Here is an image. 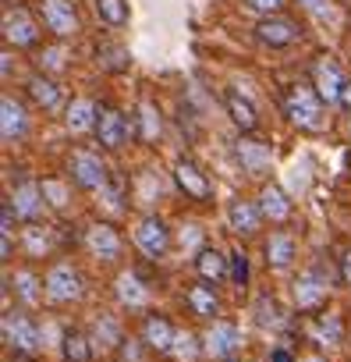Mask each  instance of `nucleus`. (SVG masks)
I'll return each instance as SVG.
<instances>
[{
	"instance_id": "f257e3e1",
	"label": "nucleus",
	"mask_w": 351,
	"mask_h": 362,
	"mask_svg": "<svg viewBox=\"0 0 351 362\" xmlns=\"http://www.w3.org/2000/svg\"><path fill=\"white\" fill-rule=\"evenodd\" d=\"M280 107H284V117L298 128V132H323L326 128V117H323V100L312 86L305 82H291L280 96Z\"/></svg>"
},
{
	"instance_id": "f03ea898",
	"label": "nucleus",
	"mask_w": 351,
	"mask_h": 362,
	"mask_svg": "<svg viewBox=\"0 0 351 362\" xmlns=\"http://www.w3.org/2000/svg\"><path fill=\"white\" fill-rule=\"evenodd\" d=\"M43 291H47V298L57 302V305L78 302V298H82V274H78V267H71V263H54V267L47 270V277H43Z\"/></svg>"
},
{
	"instance_id": "7ed1b4c3",
	"label": "nucleus",
	"mask_w": 351,
	"mask_h": 362,
	"mask_svg": "<svg viewBox=\"0 0 351 362\" xmlns=\"http://www.w3.org/2000/svg\"><path fill=\"white\" fill-rule=\"evenodd\" d=\"M4 344L15 355H36L40 351V327L32 323L29 313L15 309V313L4 316Z\"/></svg>"
},
{
	"instance_id": "20e7f679",
	"label": "nucleus",
	"mask_w": 351,
	"mask_h": 362,
	"mask_svg": "<svg viewBox=\"0 0 351 362\" xmlns=\"http://www.w3.org/2000/svg\"><path fill=\"white\" fill-rule=\"evenodd\" d=\"M174 181H178V189H182L192 203H210V199H213V181H210V174H206L196 160H189V156H182L178 163H174Z\"/></svg>"
},
{
	"instance_id": "39448f33",
	"label": "nucleus",
	"mask_w": 351,
	"mask_h": 362,
	"mask_svg": "<svg viewBox=\"0 0 351 362\" xmlns=\"http://www.w3.org/2000/svg\"><path fill=\"white\" fill-rule=\"evenodd\" d=\"M68 174H71V181H75L82 192H96V189L107 185V163H103L100 153H89V149H78L71 156Z\"/></svg>"
},
{
	"instance_id": "423d86ee",
	"label": "nucleus",
	"mask_w": 351,
	"mask_h": 362,
	"mask_svg": "<svg viewBox=\"0 0 351 362\" xmlns=\"http://www.w3.org/2000/svg\"><path fill=\"white\" fill-rule=\"evenodd\" d=\"M312 89L319 93V100L323 103H337L340 100V93H344V86H347V78H344V71H340V64L333 61V57H316L312 61Z\"/></svg>"
},
{
	"instance_id": "0eeeda50",
	"label": "nucleus",
	"mask_w": 351,
	"mask_h": 362,
	"mask_svg": "<svg viewBox=\"0 0 351 362\" xmlns=\"http://www.w3.org/2000/svg\"><path fill=\"white\" fill-rule=\"evenodd\" d=\"M128 135H131V121H128V114L124 110H117V107H100V117H96V142L103 146V149H121L124 142H128Z\"/></svg>"
},
{
	"instance_id": "6e6552de",
	"label": "nucleus",
	"mask_w": 351,
	"mask_h": 362,
	"mask_svg": "<svg viewBox=\"0 0 351 362\" xmlns=\"http://www.w3.org/2000/svg\"><path fill=\"white\" fill-rule=\"evenodd\" d=\"M40 15L57 40H71L78 33V11L71 0H40Z\"/></svg>"
},
{
	"instance_id": "1a4fd4ad",
	"label": "nucleus",
	"mask_w": 351,
	"mask_h": 362,
	"mask_svg": "<svg viewBox=\"0 0 351 362\" xmlns=\"http://www.w3.org/2000/svg\"><path fill=\"white\" fill-rule=\"evenodd\" d=\"M135 245H138L142 256L163 259L167 249H170V231H167V224H163L160 217H142V221L135 224Z\"/></svg>"
},
{
	"instance_id": "9d476101",
	"label": "nucleus",
	"mask_w": 351,
	"mask_h": 362,
	"mask_svg": "<svg viewBox=\"0 0 351 362\" xmlns=\"http://www.w3.org/2000/svg\"><path fill=\"white\" fill-rule=\"evenodd\" d=\"M238 348H242V334H238L234 323H227V320L210 323V330H206V337H203V351H206V355L227 362V358H238Z\"/></svg>"
},
{
	"instance_id": "9b49d317",
	"label": "nucleus",
	"mask_w": 351,
	"mask_h": 362,
	"mask_svg": "<svg viewBox=\"0 0 351 362\" xmlns=\"http://www.w3.org/2000/svg\"><path fill=\"white\" fill-rule=\"evenodd\" d=\"M138 330H142V344L156 355H170L174 344H178V334H174V327L163 313H145Z\"/></svg>"
},
{
	"instance_id": "f8f14e48",
	"label": "nucleus",
	"mask_w": 351,
	"mask_h": 362,
	"mask_svg": "<svg viewBox=\"0 0 351 362\" xmlns=\"http://www.w3.org/2000/svg\"><path fill=\"white\" fill-rule=\"evenodd\" d=\"M43 203H47V192H43L40 181H32V177L18 181L15 192H11V206H15V214H18L22 221H29V224H36V221L43 217Z\"/></svg>"
},
{
	"instance_id": "ddd939ff",
	"label": "nucleus",
	"mask_w": 351,
	"mask_h": 362,
	"mask_svg": "<svg viewBox=\"0 0 351 362\" xmlns=\"http://www.w3.org/2000/svg\"><path fill=\"white\" fill-rule=\"evenodd\" d=\"M256 40H259L263 47H273V50H280V47H291V43H298V40H302V29H298V22L273 15V18H263V22L256 25Z\"/></svg>"
},
{
	"instance_id": "4468645a",
	"label": "nucleus",
	"mask_w": 351,
	"mask_h": 362,
	"mask_svg": "<svg viewBox=\"0 0 351 362\" xmlns=\"http://www.w3.org/2000/svg\"><path fill=\"white\" fill-rule=\"evenodd\" d=\"M85 245H89V252L96 256V259H103V263H114L117 256H121V231L114 228V224H107V221H96L89 231H85Z\"/></svg>"
},
{
	"instance_id": "2eb2a0df",
	"label": "nucleus",
	"mask_w": 351,
	"mask_h": 362,
	"mask_svg": "<svg viewBox=\"0 0 351 362\" xmlns=\"http://www.w3.org/2000/svg\"><path fill=\"white\" fill-rule=\"evenodd\" d=\"M185 305H189V313H192V316H199V320H206V323H217V316H220L217 288H213V284H206V281L189 284V291H185Z\"/></svg>"
},
{
	"instance_id": "dca6fc26",
	"label": "nucleus",
	"mask_w": 351,
	"mask_h": 362,
	"mask_svg": "<svg viewBox=\"0 0 351 362\" xmlns=\"http://www.w3.org/2000/svg\"><path fill=\"white\" fill-rule=\"evenodd\" d=\"M259 224H263L259 203L234 199V203L227 206V228H231L238 238H256V235H259Z\"/></svg>"
},
{
	"instance_id": "f3484780",
	"label": "nucleus",
	"mask_w": 351,
	"mask_h": 362,
	"mask_svg": "<svg viewBox=\"0 0 351 362\" xmlns=\"http://www.w3.org/2000/svg\"><path fill=\"white\" fill-rule=\"evenodd\" d=\"M259 214H263V221H270V224H287L291 221V214H295V206H291V199L284 196V189L280 185H263L259 189Z\"/></svg>"
},
{
	"instance_id": "a211bd4d",
	"label": "nucleus",
	"mask_w": 351,
	"mask_h": 362,
	"mask_svg": "<svg viewBox=\"0 0 351 362\" xmlns=\"http://www.w3.org/2000/svg\"><path fill=\"white\" fill-rule=\"evenodd\" d=\"M323 302H326V281H323L316 270L298 274V281H295V305H298L302 313H312V309H319Z\"/></svg>"
},
{
	"instance_id": "6ab92c4d",
	"label": "nucleus",
	"mask_w": 351,
	"mask_h": 362,
	"mask_svg": "<svg viewBox=\"0 0 351 362\" xmlns=\"http://www.w3.org/2000/svg\"><path fill=\"white\" fill-rule=\"evenodd\" d=\"M295 252H298V242L291 231H270L266 245H263V256H266V267L273 270H287L295 263Z\"/></svg>"
},
{
	"instance_id": "aec40b11",
	"label": "nucleus",
	"mask_w": 351,
	"mask_h": 362,
	"mask_svg": "<svg viewBox=\"0 0 351 362\" xmlns=\"http://www.w3.org/2000/svg\"><path fill=\"white\" fill-rule=\"evenodd\" d=\"M227 263H231V256H224L217 245H203L199 252H196V259H192V267H196V274L206 281V284H220L231 270H227Z\"/></svg>"
},
{
	"instance_id": "412c9836",
	"label": "nucleus",
	"mask_w": 351,
	"mask_h": 362,
	"mask_svg": "<svg viewBox=\"0 0 351 362\" xmlns=\"http://www.w3.org/2000/svg\"><path fill=\"white\" fill-rule=\"evenodd\" d=\"M4 40L15 43V47H36L40 43V29L22 8H15V11L4 15Z\"/></svg>"
},
{
	"instance_id": "4be33fe9",
	"label": "nucleus",
	"mask_w": 351,
	"mask_h": 362,
	"mask_svg": "<svg viewBox=\"0 0 351 362\" xmlns=\"http://www.w3.org/2000/svg\"><path fill=\"white\" fill-rule=\"evenodd\" d=\"M224 107H227V117L234 121V128H238L242 135H249V132L259 128V114H256V107H252L238 89H224Z\"/></svg>"
},
{
	"instance_id": "5701e85b",
	"label": "nucleus",
	"mask_w": 351,
	"mask_h": 362,
	"mask_svg": "<svg viewBox=\"0 0 351 362\" xmlns=\"http://www.w3.org/2000/svg\"><path fill=\"white\" fill-rule=\"evenodd\" d=\"M25 128H29V121H25V107H22L15 96H4V100H0V135H4V142L22 139Z\"/></svg>"
},
{
	"instance_id": "b1692460",
	"label": "nucleus",
	"mask_w": 351,
	"mask_h": 362,
	"mask_svg": "<svg viewBox=\"0 0 351 362\" xmlns=\"http://www.w3.org/2000/svg\"><path fill=\"white\" fill-rule=\"evenodd\" d=\"M96 117H100V107L93 100H71L64 124H68L71 135H82V132H96Z\"/></svg>"
},
{
	"instance_id": "393cba45",
	"label": "nucleus",
	"mask_w": 351,
	"mask_h": 362,
	"mask_svg": "<svg viewBox=\"0 0 351 362\" xmlns=\"http://www.w3.org/2000/svg\"><path fill=\"white\" fill-rule=\"evenodd\" d=\"M238 160L249 174H263L270 167V146L259 139H238Z\"/></svg>"
},
{
	"instance_id": "a878e982",
	"label": "nucleus",
	"mask_w": 351,
	"mask_h": 362,
	"mask_svg": "<svg viewBox=\"0 0 351 362\" xmlns=\"http://www.w3.org/2000/svg\"><path fill=\"white\" fill-rule=\"evenodd\" d=\"M25 93H29V100H32L36 107H43V110H54V107L61 103V86H57L54 78H47V75L29 78Z\"/></svg>"
},
{
	"instance_id": "bb28decb",
	"label": "nucleus",
	"mask_w": 351,
	"mask_h": 362,
	"mask_svg": "<svg viewBox=\"0 0 351 362\" xmlns=\"http://www.w3.org/2000/svg\"><path fill=\"white\" fill-rule=\"evenodd\" d=\"M61 355H64V362H93V341L71 327L61 337Z\"/></svg>"
},
{
	"instance_id": "cd10ccee",
	"label": "nucleus",
	"mask_w": 351,
	"mask_h": 362,
	"mask_svg": "<svg viewBox=\"0 0 351 362\" xmlns=\"http://www.w3.org/2000/svg\"><path fill=\"white\" fill-rule=\"evenodd\" d=\"M117 298H121V305H128V309H142V305L149 302V288H145L135 274H121V277H117Z\"/></svg>"
},
{
	"instance_id": "c85d7f7f",
	"label": "nucleus",
	"mask_w": 351,
	"mask_h": 362,
	"mask_svg": "<svg viewBox=\"0 0 351 362\" xmlns=\"http://www.w3.org/2000/svg\"><path fill=\"white\" fill-rule=\"evenodd\" d=\"M138 139H142V142L160 139V110H156L149 100L138 103Z\"/></svg>"
},
{
	"instance_id": "c756f323",
	"label": "nucleus",
	"mask_w": 351,
	"mask_h": 362,
	"mask_svg": "<svg viewBox=\"0 0 351 362\" xmlns=\"http://www.w3.org/2000/svg\"><path fill=\"white\" fill-rule=\"evenodd\" d=\"M40 288H43V281H40L32 270H18V274H15V291H18V298H22L25 305H36V302H40Z\"/></svg>"
},
{
	"instance_id": "7c9ffc66",
	"label": "nucleus",
	"mask_w": 351,
	"mask_h": 362,
	"mask_svg": "<svg viewBox=\"0 0 351 362\" xmlns=\"http://www.w3.org/2000/svg\"><path fill=\"white\" fill-rule=\"evenodd\" d=\"M96 15H100V22L121 29L128 22V4L124 0H96Z\"/></svg>"
},
{
	"instance_id": "2f4dec72",
	"label": "nucleus",
	"mask_w": 351,
	"mask_h": 362,
	"mask_svg": "<svg viewBox=\"0 0 351 362\" xmlns=\"http://www.w3.org/2000/svg\"><path fill=\"white\" fill-rule=\"evenodd\" d=\"M124 337H121V327H117V320L114 316H100L96 320V344H103V348H117Z\"/></svg>"
},
{
	"instance_id": "473e14b6",
	"label": "nucleus",
	"mask_w": 351,
	"mask_h": 362,
	"mask_svg": "<svg viewBox=\"0 0 351 362\" xmlns=\"http://www.w3.org/2000/svg\"><path fill=\"white\" fill-rule=\"evenodd\" d=\"M316 337H319L323 344H337V341H340V320H337L333 313H319V316H316Z\"/></svg>"
},
{
	"instance_id": "72a5a7b5",
	"label": "nucleus",
	"mask_w": 351,
	"mask_h": 362,
	"mask_svg": "<svg viewBox=\"0 0 351 362\" xmlns=\"http://www.w3.org/2000/svg\"><path fill=\"white\" fill-rule=\"evenodd\" d=\"M96 57H100L110 71L128 68V50H121V47H100V50H96Z\"/></svg>"
},
{
	"instance_id": "f704fd0d",
	"label": "nucleus",
	"mask_w": 351,
	"mask_h": 362,
	"mask_svg": "<svg viewBox=\"0 0 351 362\" xmlns=\"http://www.w3.org/2000/svg\"><path fill=\"white\" fill-rule=\"evenodd\" d=\"M231 281H234V288H245L249 284V256L242 249L231 252Z\"/></svg>"
},
{
	"instance_id": "c9c22d12",
	"label": "nucleus",
	"mask_w": 351,
	"mask_h": 362,
	"mask_svg": "<svg viewBox=\"0 0 351 362\" xmlns=\"http://www.w3.org/2000/svg\"><path fill=\"white\" fill-rule=\"evenodd\" d=\"M245 8H252L263 18H273V15H280L287 8V0H245Z\"/></svg>"
},
{
	"instance_id": "e433bc0d",
	"label": "nucleus",
	"mask_w": 351,
	"mask_h": 362,
	"mask_svg": "<svg viewBox=\"0 0 351 362\" xmlns=\"http://www.w3.org/2000/svg\"><path fill=\"white\" fill-rule=\"evenodd\" d=\"M117 362H142V344L131 341V337H124L117 344Z\"/></svg>"
},
{
	"instance_id": "4c0bfd02",
	"label": "nucleus",
	"mask_w": 351,
	"mask_h": 362,
	"mask_svg": "<svg viewBox=\"0 0 351 362\" xmlns=\"http://www.w3.org/2000/svg\"><path fill=\"white\" fill-rule=\"evenodd\" d=\"M40 68H47V71L64 68V47H50V50H43V54H40Z\"/></svg>"
},
{
	"instance_id": "58836bf2",
	"label": "nucleus",
	"mask_w": 351,
	"mask_h": 362,
	"mask_svg": "<svg viewBox=\"0 0 351 362\" xmlns=\"http://www.w3.org/2000/svg\"><path fill=\"white\" fill-rule=\"evenodd\" d=\"M337 277H340V284L351 288V249H344V252L337 256Z\"/></svg>"
},
{
	"instance_id": "ea45409f",
	"label": "nucleus",
	"mask_w": 351,
	"mask_h": 362,
	"mask_svg": "<svg viewBox=\"0 0 351 362\" xmlns=\"http://www.w3.org/2000/svg\"><path fill=\"white\" fill-rule=\"evenodd\" d=\"M298 4L309 11V15H316V18H326L333 8H330V0H298Z\"/></svg>"
},
{
	"instance_id": "a19ab883",
	"label": "nucleus",
	"mask_w": 351,
	"mask_h": 362,
	"mask_svg": "<svg viewBox=\"0 0 351 362\" xmlns=\"http://www.w3.org/2000/svg\"><path fill=\"white\" fill-rule=\"evenodd\" d=\"M270 362H295V355H291L287 348H273V351H270Z\"/></svg>"
},
{
	"instance_id": "79ce46f5",
	"label": "nucleus",
	"mask_w": 351,
	"mask_h": 362,
	"mask_svg": "<svg viewBox=\"0 0 351 362\" xmlns=\"http://www.w3.org/2000/svg\"><path fill=\"white\" fill-rule=\"evenodd\" d=\"M337 107H340L344 114H351V82L344 86V93H340V100H337Z\"/></svg>"
},
{
	"instance_id": "37998d69",
	"label": "nucleus",
	"mask_w": 351,
	"mask_h": 362,
	"mask_svg": "<svg viewBox=\"0 0 351 362\" xmlns=\"http://www.w3.org/2000/svg\"><path fill=\"white\" fill-rule=\"evenodd\" d=\"M11 362H32V355H15Z\"/></svg>"
},
{
	"instance_id": "c03bdc74",
	"label": "nucleus",
	"mask_w": 351,
	"mask_h": 362,
	"mask_svg": "<svg viewBox=\"0 0 351 362\" xmlns=\"http://www.w3.org/2000/svg\"><path fill=\"white\" fill-rule=\"evenodd\" d=\"M305 362H323V358H319V355H312V358H305Z\"/></svg>"
},
{
	"instance_id": "a18cd8bd",
	"label": "nucleus",
	"mask_w": 351,
	"mask_h": 362,
	"mask_svg": "<svg viewBox=\"0 0 351 362\" xmlns=\"http://www.w3.org/2000/svg\"><path fill=\"white\" fill-rule=\"evenodd\" d=\"M227 362H242V358H227Z\"/></svg>"
},
{
	"instance_id": "49530a36",
	"label": "nucleus",
	"mask_w": 351,
	"mask_h": 362,
	"mask_svg": "<svg viewBox=\"0 0 351 362\" xmlns=\"http://www.w3.org/2000/svg\"><path fill=\"white\" fill-rule=\"evenodd\" d=\"M347 163H351V153H347Z\"/></svg>"
}]
</instances>
